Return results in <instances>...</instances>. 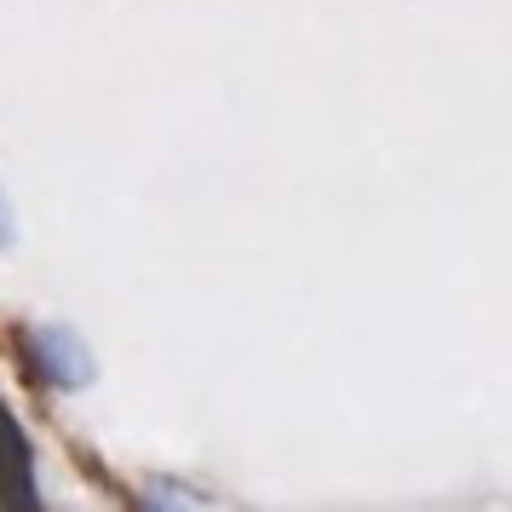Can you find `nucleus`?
<instances>
[{"label": "nucleus", "mask_w": 512, "mask_h": 512, "mask_svg": "<svg viewBox=\"0 0 512 512\" xmlns=\"http://www.w3.org/2000/svg\"><path fill=\"white\" fill-rule=\"evenodd\" d=\"M0 501L6 507H35V472H29V443L18 420L0 409Z\"/></svg>", "instance_id": "obj_1"}, {"label": "nucleus", "mask_w": 512, "mask_h": 512, "mask_svg": "<svg viewBox=\"0 0 512 512\" xmlns=\"http://www.w3.org/2000/svg\"><path fill=\"white\" fill-rule=\"evenodd\" d=\"M0 236H6V213H0Z\"/></svg>", "instance_id": "obj_2"}]
</instances>
